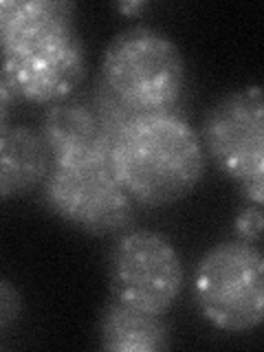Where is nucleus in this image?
<instances>
[{
	"label": "nucleus",
	"mask_w": 264,
	"mask_h": 352,
	"mask_svg": "<svg viewBox=\"0 0 264 352\" xmlns=\"http://www.w3.org/2000/svg\"><path fill=\"white\" fill-rule=\"evenodd\" d=\"M71 0H22L0 44V73L18 99L51 106L86 80V49Z\"/></svg>",
	"instance_id": "f257e3e1"
},
{
	"label": "nucleus",
	"mask_w": 264,
	"mask_h": 352,
	"mask_svg": "<svg viewBox=\"0 0 264 352\" xmlns=\"http://www.w3.org/2000/svg\"><path fill=\"white\" fill-rule=\"evenodd\" d=\"M110 170L141 207H170L190 196L207 172L194 126L176 110L135 115L115 137Z\"/></svg>",
	"instance_id": "f03ea898"
},
{
	"label": "nucleus",
	"mask_w": 264,
	"mask_h": 352,
	"mask_svg": "<svg viewBox=\"0 0 264 352\" xmlns=\"http://www.w3.org/2000/svg\"><path fill=\"white\" fill-rule=\"evenodd\" d=\"M99 80L132 113H161L176 110L187 84V66L179 44L168 33L135 25L106 44Z\"/></svg>",
	"instance_id": "7ed1b4c3"
},
{
	"label": "nucleus",
	"mask_w": 264,
	"mask_h": 352,
	"mask_svg": "<svg viewBox=\"0 0 264 352\" xmlns=\"http://www.w3.org/2000/svg\"><path fill=\"white\" fill-rule=\"evenodd\" d=\"M192 295L205 322L229 335L251 333L264 317V256L258 245L220 240L198 260Z\"/></svg>",
	"instance_id": "20e7f679"
},
{
	"label": "nucleus",
	"mask_w": 264,
	"mask_h": 352,
	"mask_svg": "<svg viewBox=\"0 0 264 352\" xmlns=\"http://www.w3.org/2000/svg\"><path fill=\"white\" fill-rule=\"evenodd\" d=\"M205 157L238 185L247 203H264V106L262 88L231 91L207 110L201 128Z\"/></svg>",
	"instance_id": "39448f33"
},
{
	"label": "nucleus",
	"mask_w": 264,
	"mask_h": 352,
	"mask_svg": "<svg viewBox=\"0 0 264 352\" xmlns=\"http://www.w3.org/2000/svg\"><path fill=\"white\" fill-rule=\"evenodd\" d=\"M108 284L117 302L165 315L179 302L185 267L174 242L154 229H126L108 251Z\"/></svg>",
	"instance_id": "423d86ee"
},
{
	"label": "nucleus",
	"mask_w": 264,
	"mask_h": 352,
	"mask_svg": "<svg viewBox=\"0 0 264 352\" xmlns=\"http://www.w3.org/2000/svg\"><path fill=\"white\" fill-rule=\"evenodd\" d=\"M42 201L62 223L95 238L119 236L135 223V203L108 161L51 165Z\"/></svg>",
	"instance_id": "0eeeda50"
},
{
	"label": "nucleus",
	"mask_w": 264,
	"mask_h": 352,
	"mask_svg": "<svg viewBox=\"0 0 264 352\" xmlns=\"http://www.w3.org/2000/svg\"><path fill=\"white\" fill-rule=\"evenodd\" d=\"M38 132L49 150L51 165L108 161L110 139L88 102L82 99L69 97L47 106Z\"/></svg>",
	"instance_id": "6e6552de"
},
{
	"label": "nucleus",
	"mask_w": 264,
	"mask_h": 352,
	"mask_svg": "<svg viewBox=\"0 0 264 352\" xmlns=\"http://www.w3.org/2000/svg\"><path fill=\"white\" fill-rule=\"evenodd\" d=\"M49 172L51 157L36 128H0V203L29 196L42 187Z\"/></svg>",
	"instance_id": "1a4fd4ad"
},
{
	"label": "nucleus",
	"mask_w": 264,
	"mask_h": 352,
	"mask_svg": "<svg viewBox=\"0 0 264 352\" xmlns=\"http://www.w3.org/2000/svg\"><path fill=\"white\" fill-rule=\"evenodd\" d=\"M99 348L108 352H159L172 346L170 326L163 315L143 313L110 300L97 322Z\"/></svg>",
	"instance_id": "9d476101"
},
{
	"label": "nucleus",
	"mask_w": 264,
	"mask_h": 352,
	"mask_svg": "<svg viewBox=\"0 0 264 352\" xmlns=\"http://www.w3.org/2000/svg\"><path fill=\"white\" fill-rule=\"evenodd\" d=\"M88 106L95 113L99 126L106 132V137L110 139V146H113L115 137L119 135L121 130H124L132 117L137 113H132V110L121 102V99L110 91V88L99 80H95L93 84V91H91V99H88Z\"/></svg>",
	"instance_id": "9b49d317"
},
{
	"label": "nucleus",
	"mask_w": 264,
	"mask_h": 352,
	"mask_svg": "<svg viewBox=\"0 0 264 352\" xmlns=\"http://www.w3.org/2000/svg\"><path fill=\"white\" fill-rule=\"evenodd\" d=\"M25 313V297H22L18 286L7 280L0 278V333L14 328Z\"/></svg>",
	"instance_id": "f8f14e48"
},
{
	"label": "nucleus",
	"mask_w": 264,
	"mask_h": 352,
	"mask_svg": "<svg viewBox=\"0 0 264 352\" xmlns=\"http://www.w3.org/2000/svg\"><path fill=\"white\" fill-rule=\"evenodd\" d=\"M236 238L242 242H249V245H258L262 240V229H264V216H262V205H253L249 203L247 207H242L238 216H236Z\"/></svg>",
	"instance_id": "ddd939ff"
},
{
	"label": "nucleus",
	"mask_w": 264,
	"mask_h": 352,
	"mask_svg": "<svg viewBox=\"0 0 264 352\" xmlns=\"http://www.w3.org/2000/svg\"><path fill=\"white\" fill-rule=\"evenodd\" d=\"M16 104H18L16 93L11 91V86L7 84L3 73H0V128L11 124V115H14Z\"/></svg>",
	"instance_id": "4468645a"
},
{
	"label": "nucleus",
	"mask_w": 264,
	"mask_h": 352,
	"mask_svg": "<svg viewBox=\"0 0 264 352\" xmlns=\"http://www.w3.org/2000/svg\"><path fill=\"white\" fill-rule=\"evenodd\" d=\"M20 7H22V0H0V44H3L9 27L14 25Z\"/></svg>",
	"instance_id": "2eb2a0df"
},
{
	"label": "nucleus",
	"mask_w": 264,
	"mask_h": 352,
	"mask_svg": "<svg viewBox=\"0 0 264 352\" xmlns=\"http://www.w3.org/2000/svg\"><path fill=\"white\" fill-rule=\"evenodd\" d=\"M150 5L146 3V0H132V3H117L115 5V9L119 11L121 16H126V18H137L139 14H143V11H146Z\"/></svg>",
	"instance_id": "dca6fc26"
}]
</instances>
